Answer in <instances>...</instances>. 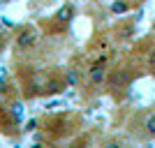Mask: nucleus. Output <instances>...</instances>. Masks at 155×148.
I'll list each match as a JSON object with an SVG mask.
<instances>
[{
	"mask_svg": "<svg viewBox=\"0 0 155 148\" xmlns=\"http://www.w3.org/2000/svg\"><path fill=\"white\" fill-rule=\"evenodd\" d=\"M35 39H37V35H35V30H32V28L21 30V32H19V37H16V49H19V51H23V49H30V46L35 44Z\"/></svg>",
	"mask_w": 155,
	"mask_h": 148,
	"instance_id": "1",
	"label": "nucleus"
},
{
	"mask_svg": "<svg viewBox=\"0 0 155 148\" xmlns=\"http://www.w3.org/2000/svg\"><path fill=\"white\" fill-rule=\"evenodd\" d=\"M88 79H91V84L93 86H100V84H104L107 81V67H104V63H95L91 67V72H88Z\"/></svg>",
	"mask_w": 155,
	"mask_h": 148,
	"instance_id": "2",
	"label": "nucleus"
},
{
	"mask_svg": "<svg viewBox=\"0 0 155 148\" xmlns=\"http://www.w3.org/2000/svg\"><path fill=\"white\" fill-rule=\"evenodd\" d=\"M127 81H130V74H127V72H116V74H111V79H109L111 86H125Z\"/></svg>",
	"mask_w": 155,
	"mask_h": 148,
	"instance_id": "3",
	"label": "nucleus"
},
{
	"mask_svg": "<svg viewBox=\"0 0 155 148\" xmlns=\"http://www.w3.org/2000/svg\"><path fill=\"white\" fill-rule=\"evenodd\" d=\"M143 132H146V136H155V113L146 116V120H143Z\"/></svg>",
	"mask_w": 155,
	"mask_h": 148,
	"instance_id": "4",
	"label": "nucleus"
},
{
	"mask_svg": "<svg viewBox=\"0 0 155 148\" xmlns=\"http://www.w3.org/2000/svg\"><path fill=\"white\" fill-rule=\"evenodd\" d=\"M72 14H74L72 5H65V7H60L58 12H56V19H58V21H70V19H72Z\"/></svg>",
	"mask_w": 155,
	"mask_h": 148,
	"instance_id": "5",
	"label": "nucleus"
},
{
	"mask_svg": "<svg viewBox=\"0 0 155 148\" xmlns=\"http://www.w3.org/2000/svg\"><path fill=\"white\" fill-rule=\"evenodd\" d=\"M130 9V5L125 0H116V2H111V14H125Z\"/></svg>",
	"mask_w": 155,
	"mask_h": 148,
	"instance_id": "6",
	"label": "nucleus"
},
{
	"mask_svg": "<svg viewBox=\"0 0 155 148\" xmlns=\"http://www.w3.org/2000/svg\"><path fill=\"white\" fill-rule=\"evenodd\" d=\"M63 88H65V81H51V84L46 86L44 93H58V90H63Z\"/></svg>",
	"mask_w": 155,
	"mask_h": 148,
	"instance_id": "7",
	"label": "nucleus"
},
{
	"mask_svg": "<svg viewBox=\"0 0 155 148\" xmlns=\"http://www.w3.org/2000/svg\"><path fill=\"white\" fill-rule=\"evenodd\" d=\"M35 127H37V120H30V123L26 125V132H32Z\"/></svg>",
	"mask_w": 155,
	"mask_h": 148,
	"instance_id": "8",
	"label": "nucleus"
},
{
	"mask_svg": "<svg viewBox=\"0 0 155 148\" xmlns=\"http://www.w3.org/2000/svg\"><path fill=\"white\" fill-rule=\"evenodd\" d=\"M67 81H70V84H74V81H77V74H74V72H67Z\"/></svg>",
	"mask_w": 155,
	"mask_h": 148,
	"instance_id": "9",
	"label": "nucleus"
},
{
	"mask_svg": "<svg viewBox=\"0 0 155 148\" xmlns=\"http://www.w3.org/2000/svg\"><path fill=\"white\" fill-rule=\"evenodd\" d=\"M148 63H150V67H155V53L150 56V60H148Z\"/></svg>",
	"mask_w": 155,
	"mask_h": 148,
	"instance_id": "10",
	"label": "nucleus"
}]
</instances>
